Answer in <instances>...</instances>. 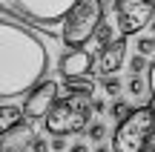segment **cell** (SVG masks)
<instances>
[{
	"mask_svg": "<svg viewBox=\"0 0 155 152\" xmlns=\"http://www.w3.org/2000/svg\"><path fill=\"white\" fill-rule=\"evenodd\" d=\"M147 78H150V89H152V98H155V60L150 63V72H147Z\"/></svg>",
	"mask_w": 155,
	"mask_h": 152,
	"instance_id": "obj_21",
	"label": "cell"
},
{
	"mask_svg": "<svg viewBox=\"0 0 155 152\" xmlns=\"http://www.w3.org/2000/svg\"><path fill=\"white\" fill-rule=\"evenodd\" d=\"M109 115H112V121H118V124H121L127 115H132V103L124 101V98H112V103H109Z\"/></svg>",
	"mask_w": 155,
	"mask_h": 152,
	"instance_id": "obj_12",
	"label": "cell"
},
{
	"mask_svg": "<svg viewBox=\"0 0 155 152\" xmlns=\"http://www.w3.org/2000/svg\"><path fill=\"white\" fill-rule=\"evenodd\" d=\"M135 52H141V55H155V37H138V43H135Z\"/></svg>",
	"mask_w": 155,
	"mask_h": 152,
	"instance_id": "obj_16",
	"label": "cell"
},
{
	"mask_svg": "<svg viewBox=\"0 0 155 152\" xmlns=\"http://www.w3.org/2000/svg\"><path fill=\"white\" fill-rule=\"evenodd\" d=\"M95 43H98V46H106V43H112V26L101 23V29L95 32Z\"/></svg>",
	"mask_w": 155,
	"mask_h": 152,
	"instance_id": "obj_17",
	"label": "cell"
},
{
	"mask_svg": "<svg viewBox=\"0 0 155 152\" xmlns=\"http://www.w3.org/2000/svg\"><path fill=\"white\" fill-rule=\"evenodd\" d=\"M26 121H29L26 118V109L6 101L3 106H0V135H9L12 129H17V126L26 124Z\"/></svg>",
	"mask_w": 155,
	"mask_h": 152,
	"instance_id": "obj_10",
	"label": "cell"
},
{
	"mask_svg": "<svg viewBox=\"0 0 155 152\" xmlns=\"http://www.w3.org/2000/svg\"><path fill=\"white\" fill-rule=\"evenodd\" d=\"M32 152H52V141H46V138H40V135H35L32 138V147H29Z\"/></svg>",
	"mask_w": 155,
	"mask_h": 152,
	"instance_id": "obj_18",
	"label": "cell"
},
{
	"mask_svg": "<svg viewBox=\"0 0 155 152\" xmlns=\"http://www.w3.org/2000/svg\"><path fill=\"white\" fill-rule=\"evenodd\" d=\"M0 3L6 15H15L43 29H55L66 20V15L78 6V0H0Z\"/></svg>",
	"mask_w": 155,
	"mask_h": 152,
	"instance_id": "obj_5",
	"label": "cell"
},
{
	"mask_svg": "<svg viewBox=\"0 0 155 152\" xmlns=\"http://www.w3.org/2000/svg\"><path fill=\"white\" fill-rule=\"evenodd\" d=\"M124 86H127V83H124V80L118 78V75H106V78H101V89H104L109 98H118Z\"/></svg>",
	"mask_w": 155,
	"mask_h": 152,
	"instance_id": "obj_13",
	"label": "cell"
},
{
	"mask_svg": "<svg viewBox=\"0 0 155 152\" xmlns=\"http://www.w3.org/2000/svg\"><path fill=\"white\" fill-rule=\"evenodd\" d=\"M155 138V106L132 109V115L121 121L115 126V135H112V149L115 152H147Z\"/></svg>",
	"mask_w": 155,
	"mask_h": 152,
	"instance_id": "obj_3",
	"label": "cell"
},
{
	"mask_svg": "<svg viewBox=\"0 0 155 152\" xmlns=\"http://www.w3.org/2000/svg\"><path fill=\"white\" fill-rule=\"evenodd\" d=\"M69 152H92V149H89L83 141H78V144H72V147H69Z\"/></svg>",
	"mask_w": 155,
	"mask_h": 152,
	"instance_id": "obj_22",
	"label": "cell"
},
{
	"mask_svg": "<svg viewBox=\"0 0 155 152\" xmlns=\"http://www.w3.org/2000/svg\"><path fill=\"white\" fill-rule=\"evenodd\" d=\"M104 23V0H78V6L61 23V40L66 49H81L89 40H95V32Z\"/></svg>",
	"mask_w": 155,
	"mask_h": 152,
	"instance_id": "obj_4",
	"label": "cell"
},
{
	"mask_svg": "<svg viewBox=\"0 0 155 152\" xmlns=\"http://www.w3.org/2000/svg\"><path fill=\"white\" fill-rule=\"evenodd\" d=\"M92 98L95 95L63 92V98L43 118L46 132L49 135H78V132H83L89 126V115H92Z\"/></svg>",
	"mask_w": 155,
	"mask_h": 152,
	"instance_id": "obj_2",
	"label": "cell"
},
{
	"mask_svg": "<svg viewBox=\"0 0 155 152\" xmlns=\"http://www.w3.org/2000/svg\"><path fill=\"white\" fill-rule=\"evenodd\" d=\"M147 152H155V138H152V144H150V149H147Z\"/></svg>",
	"mask_w": 155,
	"mask_h": 152,
	"instance_id": "obj_24",
	"label": "cell"
},
{
	"mask_svg": "<svg viewBox=\"0 0 155 152\" xmlns=\"http://www.w3.org/2000/svg\"><path fill=\"white\" fill-rule=\"evenodd\" d=\"M127 95L132 98V101H138L141 106H147L152 98V89H150V78L144 80V75H132V78L127 80Z\"/></svg>",
	"mask_w": 155,
	"mask_h": 152,
	"instance_id": "obj_11",
	"label": "cell"
},
{
	"mask_svg": "<svg viewBox=\"0 0 155 152\" xmlns=\"http://www.w3.org/2000/svg\"><path fill=\"white\" fill-rule=\"evenodd\" d=\"M52 152H69L66 135H52Z\"/></svg>",
	"mask_w": 155,
	"mask_h": 152,
	"instance_id": "obj_19",
	"label": "cell"
},
{
	"mask_svg": "<svg viewBox=\"0 0 155 152\" xmlns=\"http://www.w3.org/2000/svg\"><path fill=\"white\" fill-rule=\"evenodd\" d=\"M127 63V37H115L112 43L101 46L98 49V75L101 78H106V75H118L121 72V66Z\"/></svg>",
	"mask_w": 155,
	"mask_h": 152,
	"instance_id": "obj_9",
	"label": "cell"
},
{
	"mask_svg": "<svg viewBox=\"0 0 155 152\" xmlns=\"http://www.w3.org/2000/svg\"><path fill=\"white\" fill-rule=\"evenodd\" d=\"M98 55H92L89 49H66L61 55V60H58V72L63 75V80L66 78H92L95 72H98Z\"/></svg>",
	"mask_w": 155,
	"mask_h": 152,
	"instance_id": "obj_8",
	"label": "cell"
},
{
	"mask_svg": "<svg viewBox=\"0 0 155 152\" xmlns=\"http://www.w3.org/2000/svg\"><path fill=\"white\" fill-rule=\"evenodd\" d=\"M144 69H147V55L135 52V55L129 57V72L132 75H144Z\"/></svg>",
	"mask_w": 155,
	"mask_h": 152,
	"instance_id": "obj_15",
	"label": "cell"
},
{
	"mask_svg": "<svg viewBox=\"0 0 155 152\" xmlns=\"http://www.w3.org/2000/svg\"><path fill=\"white\" fill-rule=\"evenodd\" d=\"M152 29H155V23H152Z\"/></svg>",
	"mask_w": 155,
	"mask_h": 152,
	"instance_id": "obj_25",
	"label": "cell"
},
{
	"mask_svg": "<svg viewBox=\"0 0 155 152\" xmlns=\"http://www.w3.org/2000/svg\"><path fill=\"white\" fill-rule=\"evenodd\" d=\"M58 92H61L58 80H49V78H43L32 92H26V101H23L26 118L29 121H43L52 112V106L58 103Z\"/></svg>",
	"mask_w": 155,
	"mask_h": 152,
	"instance_id": "obj_7",
	"label": "cell"
},
{
	"mask_svg": "<svg viewBox=\"0 0 155 152\" xmlns=\"http://www.w3.org/2000/svg\"><path fill=\"white\" fill-rule=\"evenodd\" d=\"M92 112H98V115L109 112V106H106V103H104V98H92Z\"/></svg>",
	"mask_w": 155,
	"mask_h": 152,
	"instance_id": "obj_20",
	"label": "cell"
},
{
	"mask_svg": "<svg viewBox=\"0 0 155 152\" xmlns=\"http://www.w3.org/2000/svg\"><path fill=\"white\" fill-rule=\"evenodd\" d=\"M49 69V52L43 40L26 29L23 23H15L12 17L0 20V98H12L32 92Z\"/></svg>",
	"mask_w": 155,
	"mask_h": 152,
	"instance_id": "obj_1",
	"label": "cell"
},
{
	"mask_svg": "<svg viewBox=\"0 0 155 152\" xmlns=\"http://www.w3.org/2000/svg\"><path fill=\"white\" fill-rule=\"evenodd\" d=\"M86 135L92 138V144H104V138H106V124H104V121H92V124L86 126Z\"/></svg>",
	"mask_w": 155,
	"mask_h": 152,
	"instance_id": "obj_14",
	"label": "cell"
},
{
	"mask_svg": "<svg viewBox=\"0 0 155 152\" xmlns=\"http://www.w3.org/2000/svg\"><path fill=\"white\" fill-rule=\"evenodd\" d=\"M95 152H115V149H112V147H106V144H98V149H95Z\"/></svg>",
	"mask_w": 155,
	"mask_h": 152,
	"instance_id": "obj_23",
	"label": "cell"
},
{
	"mask_svg": "<svg viewBox=\"0 0 155 152\" xmlns=\"http://www.w3.org/2000/svg\"><path fill=\"white\" fill-rule=\"evenodd\" d=\"M155 20V0H115V26L124 37L144 32Z\"/></svg>",
	"mask_w": 155,
	"mask_h": 152,
	"instance_id": "obj_6",
	"label": "cell"
}]
</instances>
